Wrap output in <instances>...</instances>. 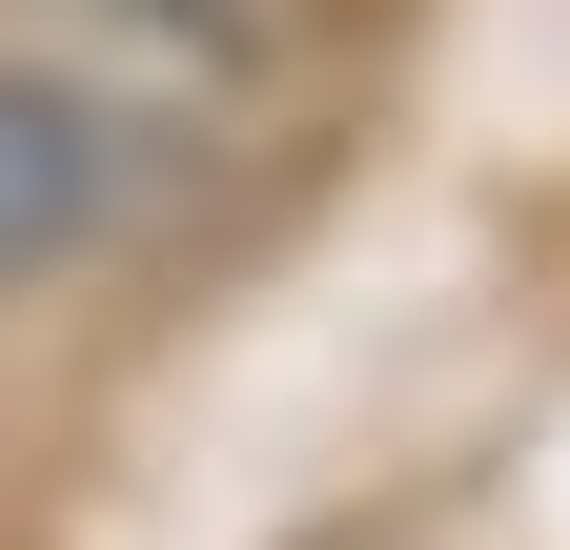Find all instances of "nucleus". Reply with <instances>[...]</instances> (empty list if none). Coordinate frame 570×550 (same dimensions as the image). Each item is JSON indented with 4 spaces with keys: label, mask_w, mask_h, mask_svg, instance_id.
Masks as SVG:
<instances>
[{
    "label": "nucleus",
    "mask_w": 570,
    "mask_h": 550,
    "mask_svg": "<svg viewBox=\"0 0 570 550\" xmlns=\"http://www.w3.org/2000/svg\"><path fill=\"white\" fill-rule=\"evenodd\" d=\"M102 225H122V122L61 82V61H0V286L82 265Z\"/></svg>",
    "instance_id": "obj_1"
}]
</instances>
